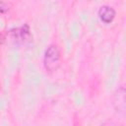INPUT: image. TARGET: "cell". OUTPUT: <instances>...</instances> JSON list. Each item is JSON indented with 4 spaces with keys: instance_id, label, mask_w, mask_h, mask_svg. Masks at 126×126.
Returning a JSON list of instances; mask_svg holds the SVG:
<instances>
[{
    "instance_id": "1",
    "label": "cell",
    "mask_w": 126,
    "mask_h": 126,
    "mask_svg": "<svg viewBox=\"0 0 126 126\" xmlns=\"http://www.w3.org/2000/svg\"><path fill=\"white\" fill-rule=\"evenodd\" d=\"M61 52L57 44H50L43 56V66L47 72H54L58 69L60 65Z\"/></svg>"
},
{
    "instance_id": "2",
    "label": "cell",
    "mask_w": 126,
    "mask_h": 126,
    "mask_svg": "<svg viewBox=\"0 0 126 126\" xmlns=\"http://www.w3.org/2000/svg\"><path fill=\"white\" fill-rule=\"evenodd\" d=\"M112 104L115 108V110L124 116L125 114V89L124 87H120L116 90L113 95Z\"/></svg>"
},
{
    "instance_id": "3",
    "label": "cell",
    "mask_w": 126,
    "mask_h": 126,
    "mask_svg": "<svg viewBox=\"0 0 126 126\" xmlns=\"http://www.w3.org/2000/svg\"><path fill=\"white\" fill-rule=\"evenodd\" d=\"M115 15H116L115 10L108 5H103L98 10V17L100 21L104 24H110L114 20Z\"/></svg>"
},
{
    "instance_id": "4",
    "label": "cell",
    "mask_w": 126,
    "mask_h": 126,
    "mask_svg": "<svg viewBox=\"0 0 126 126\" xmlns=\"http://www.w3.org/2000/svg\"><path fill=\"white\" fill-rule=\"evenodd\" d=\"M14 34H15V38L17 37L18 39H20L22 41L26 40L30 36V26L28 24H25L20 29L15 30Z\"/></svg>"
},
{
    "instance_id": "5",
    "label": "cell",
    "mask_w": 126,
    "mask_h": 126,
    "mask_svg": "<svg viewBox=\"0 0 126 126\" xmlns=\"http://www.w3.org/2000/svg\"><path fill=\"white\" fill-rule=\"evenodd\" d=\"M8 11H9V5H8V3L3 2V1H0V13L4 14V13H6Z\"/></svg>"
},
{
    "instance_id": "6",
    "label": "cell",
    "mask_w": 126,
    "mask_h": 126,
    "mask_svg": "<svg viewBox=\"0 0 126 126\" xmlns=\"http://www.w3.org/2000/svg\"><path fill=\"white\" fill-rule=\"evenodd\" d=\"M101 126H121V125H119L117 122H115V121H112V120H108V121H106V122H104Z\"/></svg>"
},
{
    "instance_id": "7",
    "label": "cell",
    "mask_w": 126,
    "mask_h": 126,
    "mask_svg": "<svg viewBox=\"0 0 126 126\" xmlns=\"http://www.w3.org/2000/svg\"><path fill=\"white\" fill-rule=\"evenodd\" d=\"M2 42V38H1V36H0V43Z\"/></svg>"
}]
</instances>
